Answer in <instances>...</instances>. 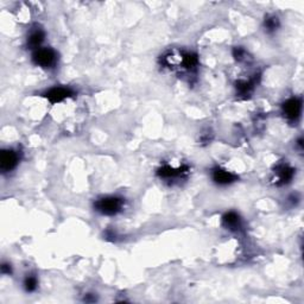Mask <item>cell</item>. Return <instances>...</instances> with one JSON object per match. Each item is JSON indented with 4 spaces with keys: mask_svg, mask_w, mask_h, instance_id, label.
Returning a JSON list of instances; mask_svg holds the SVG:
<instances>
[{
    "mask_svg": "<svg viewBox=\"0 0 304 304\" xmlns=\"http://www.w3.org/2000/svg\"><path fill=\"white\" fill-rule=\"evenodd\" d=\"M124 206V200L119 197H104L98 200L95 202L94 207L99 213H101L102 215H116L123 209Z\"/></svg>",
    "mask_w": 304,
    "mask_h": 304,
    "instance_id": "6da1fadb",
    "label": "cell"
},
{
    "mask_svg": "<svg viewBox=\"0 0 304 304\" xmlns=\"http://www.w3.org/2000/svg\"><path fill=\"white\" fill-rule=\"evenodd\" d=\"M57 56L56 52L50 48L37 49L32 55V61L36 66L42 68H50L56 63Z\"/></svg>",
    "mask_w": 304,
    "mask_h": 304,
    "instance_id": "7a4b0ae2",
    "label": "cell"
},
{
    "mask_svg": "<svg viewBox=\"0 0 304 304\" xmlns=\"http://www.w3.org/2000/svg\"><path fill=\"white\" fill-rule=\"evenodd\" d=\"M302 112V100L299 98H291L283 104V114L288 120L296 122Z\"/></svg>",
    "mask_w": 304,
    "mask_h": 304,
    "instance_id": "3957f363",
    "label": "cell"
},
{
    "mask_svg": "<svg viewBox=\"0 0 304 304\" xmlns=\"http://www.w3.org/2000/svg\"><path fill=\"white\" fill-rule=\"evenodd\" d=\"M44 95L51 104H57V102H61L66 100L67 98L71 97L73 91L70 88H67V87H54L50 91L46 92Z\"/></svg>",
    "mask_w": 304,
    "mask_h": 304,
    "instance_id": "277c9868",
    "label": "cell"
},
{
    "mask_svg": "<svg viewBox=\"0 0 304 304\" xmlns=\"http://www.w3.org/2000/svg\"><path fill=\"white\" fill-rule=\"evenodd\" d=\"M18 164V154L13 150H4L0 154V169L2 171H11Z\"/></svg>",
    "mask_w": 304,
    "mask_h": 304,
    "instance_id": "5b68a950",
    "label": "cell"
},
{
    "mask_svg": "<svg viewBox=\"0 0 304 304\" xmlns=\"http://www.w3.org/2000/svg\"><path fill=\"white\" fill-rule=\"evenodd\" d=\"M276 175V184L277 185H284L287 183H289L293 179L295 175V170L293 167L287 165V164H282L278 165L275 170Z\"/></svg>",
    "mask_w": 304,
    "mask_h": 304,
    "instance_id": "8992f818",
    "label": "cell"
},
{
    "mask_svg": "<svg viewBox=\"0 0 304 304\" xmlns=\"http://www.w3.org/2000/svg\"><path fill=\"white\" fill-rule=\"evenodd\" d=\"M213 181L218 183L220 185H227L237 181V176L234 173L227 171V170L220 169V167H215L212 171Z\"/></svg>",
    "mask_w": 304,
    "mask_h": 304,
    "instance_id": "52a82bcc",
    "label": "cell"
},
{
    "mask_svg": "<svg viewBox=\"0 0 304 304\" xmlns=\"http://www.w3.org/2000/svg\"><path fill=\"white\" fill-rule=\"evenodd\" d=\"M188 170L189 169L187 166H182V167H177V169H175V167L165 165V166H162L159 170H158V176L162 178H165V179H175V178L182 177L183 175H185V173L188 172Z\"/></svg>",
    "mask_w": 304,
    "mask_h": 304,
    "instance_id": "ba28073f",
    "label": "cell"
},
{
    "mask_svg": "<svg viewBox=\"0 0 304 304\" xmlns=\"http://www.w3.org/2000/svg\"><path fill=\"white\" fill-rule=\"evenodd\" d=\"M222 223L226 228L231 229V231H238V229L241 228L240 216L234 212H229L227 214H225L222 218Z\"/></svg>",
    "mask_w": 304,
    "mask_h": 304,
    "instance_id": "9c48e42d",
    "label": "cell"
},
{
    "mask_svg": "<svg viewBox=\"0 0 304 304\" xmlns=\"http://www.w3.org/2000/svg\"><path fill=\"white\" fill-rule=\"evenodd\" d=\"M254 85H256V80H249V81H246V80H244V81H238L237 82V91L238 94L240 95V97H247V95H250L251 93H252Z\"/></svg>",
    "mask_w": 304,
    "mask_h": 304,
    "instance_id": "30bf717a",
    "label": "cell"
},
{
    "mask_svg": "<svg viewBox=\"0 0 304 304\" xmlns=\"http://www.w3.org/2000/svg\"><path fill=\"white\" fill-rule=\"evenodd\" d=\"M44 32L42 30L33 31V32H31L29 38H27V44H29L30 48L38 49L39 45L44 41Z\"/></svg>",
    "mask_w": 304,
    "mask_h": 304,
    "instance_id": "8fae6325",
    "label": "cell"
},
{
    "mask_svg": "<svg viewBox=\"0 0 304 304\" xmlns=\"http://www.w3.org/2000/svg\"><path fill=\"white\" fill-rule=\"evenodd\" d=\"M279 26V20L276 15H269L265 18V27L269 32H274L278 29Z\"/></svg>",
    "mask_w": 304,
    "mask_h": 304,
    "instance_id": "7c38bea8",
    "label": "cell"
},
{
    "mask_svg": "<svg viewBox=\"0 0 304 304\" xmlns=\"http://www.w3.org/2000/svg\"><path fill=\"white\" fill-rule=\"evenodd\" d=\"M37 278L35 276H27L25 278V281H24V288H25V290L27 293H32V291H35L37 289Z\"/></svg>",
    "mask_w": 304,
    "mask_h": 304,
    "instance_id": "4fadbf2b",
    "label": "cell"
},
{
    "mask_svg": "<svg viewBox=\"0 0 304 304\" xmlns=\"http://www.w3.org/2000/svg\"><path fill=\"white\" fill-rule=\"evenodd\" d=\"M233 55H234L235 60L240 62V61L245 60V56H246V51H245L243 48H235L234 51H233Z\"/></svg>",
    "mask_w": 304,
    "mask_h": 304,
    "instance_id": "5bb4252c",
    "label": "cell"
},
{
    "mask_svg": "<svg viewBox=\"0 0 304 304\" xmlns=\"http://www.w3.org/2000/svg\"><path fill=\"white\" fill-rule=\"evenodd\" d=\"M1 272L5 275H10L11 274V268L10 265H7V264H2L1 265Z\"/></svg>",
    "mask_w": 304,
    "mask_h": 304,
    "instance_id": "9a60e30c",
    "label": "cell"
}]
</instances>
